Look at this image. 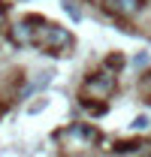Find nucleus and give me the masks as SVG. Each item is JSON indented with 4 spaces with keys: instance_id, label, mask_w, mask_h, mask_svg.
Listing matches in <instances>:
<instances>
[{
    "instance_id": "obj_1",
    "label": "nucleus",
    "mask_w": 151,
    "mask_h": 157,
    "mask_svg": "<svg viewBox=\"0 0 151 157\" xmlns=\"http://www.w3.org/2000/svg\"><path fill=\"white\" fill-rule=\"evenodd\" d=\"M70 45H73L70 30H67V27H57V24H45L42 33L37 36V48L48 52V55H60V52H67Z\"/></svg>"
},
{
    "instance_id": "obj_2",
    "label": "nucleus",
    "mask_w": 151,
    "mask_h": 157,
    "mask_svg": "<svg viewBox=\"0 0 151 157\" xmlns=\"http://www.w3.org/2000/svg\"><path fill=\"white\" fill-rule=\"evenodd\" d=\"M85 88H88L94 97H106V94H112V91H115V76L109 73V70H103V73H94V76H88Z\"/></svg>"
},
{
    "instance_id": "obj_3",
    "label": "nucleus",
    "mask_w": 151,
    "mask_h": 157,
    "mask_svg": "<svg viewBox=\"0 0 151 157\" xmlns=\"http://www.w3.org/2000/svg\"><path fill=\"white\" fill-rule=\"evenodd\" d=\"M106 9H109V12H115V15L133 18V15L142 9V0H106Z\"/></svg>"
},
{
    "instance_id": "obj_4",
    "label": "nucleus",
    "mask_w": 151,
    "mask_h": 157,
    "mask_svg": "<svg viewBox=\"0 0 151 157\" xmlns=\"http://www.w3.org/2000/svg\"><path fill=\"white\" fill-rule=\"evenodd\" d=\"M70 136L82 139V142H94L97 139V127H91V124H73V127H70Z\"/></svg>"
},
{
    "instance_id": "obj_5",
    "label": "nucleus",
    "mask_w": 151,
    "mask_h": 157,
    "mask_svg": "<svg viewBox=\"0 0 151 157\" xmlns=\"http://www.w3.org/2000/svg\"><path fill=\"white\" fill-rule=\"evenodd\" d=\"M121 67H124V55H121V52H115V55L106 58V70H109V73H118Z\"/></svg>"
},
{
    "instance_id": "obj_6",
    "label": "nucleus",
    "mask_w": 151,
    "mask_h": 157,
    "mask_svg": "<svg viewBox=\"0 0 151 157\" xmlns=\"http://www.w3.org/2000/svg\"><path fill=\"white\" fill-rule=\"evenodd\" d=\"M148 127H151V118L148 115H136V118H133V124H130L133 133H142V130H148Z\"/></svg>"
},
{
    "instance_id": "obj_7",
    "label": "nucleus",
    "mask_w": 151,
    "mask_h": 157,
    "mask_svg": "<svg viewBox=\"0 0 151 157\" xmlns=\"http://www.w3.org/2000/svg\"><path fill=\"white\" fill-rule=\"evenodd\" d=\"M64 12H67L73 21H82V12H79V6H76L73 0H64Z\"/></svg>"
},
{
    "instance_id": "obj_8",
    "label": "nucleus",
    "mask_w": 151,
    "mask_h": 157,
    "mask_svg": "<svg viewBox=\"0 0 151 157\" xmlns=\"http://www.w3.org/2000/svg\"><path fill=\"white\" fill-rule=\"evenodd\" d=\"M136 148H142V145H139V142H115V151H118V154H130Z\"/></svg>"
},
{
    "instance_id": "obj_9",
    "label": "nucleus",
    "mask_w": 151,
    "mask_h": 157,
    "mask_svg": "<svg viewBox=\"0 0 151 157\" xmlns=\"http://www.w3.org/2000/svg\"><path fill=\"white\" fill-rule=\"evenodd\" d=\"M151 63V58H148V52H139V55H136V58H133V67H136V70H145V67H148Z\"/></svg>"
},
{
    "instance_id": "obj_10",
    "label": "nucleus",
    "mask_w": 151,
    "mask_h": 157,
    "mask_svg": "<svg viewBox=\"0 0 151 157\" xmlns=\"http://www.w3.org/2000/svg\"><path fill=\"white\" fill-rule=\"evenodd\" d=\"M0 27H3V6H0Z\"/></svg>"
},
{
    "instance_id": "obj_11",
    "label": "nucleus",
    "mask_w": 151,
    "mask_h": 157,
    "mask_svg": "<svg viewBox=\"0 0 151 157\" xmlns=\"http://www.w3.org/2000/svg\"><path fill=\"white\" fill-rule=\"evenodd\" d=\"M3 112H6V109H3V106H0V115H3Z\"/></svg>"
}]
</instances>
